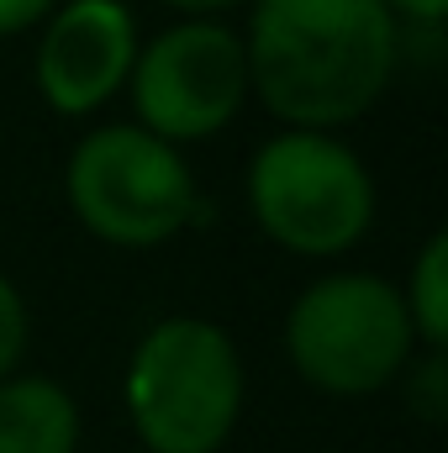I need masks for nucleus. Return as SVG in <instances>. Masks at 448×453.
<instances>
[{
    "instance_id": "obj_9",
    "label": "nucleus",
    "mask_w": 448,
    "mask_h": 453,
    "mask_svg": "<svg viewBox=\"0 0 448 453\" xmlns=\"http://www.w3.org/2000/svg\"><path fill=\"white\" fill-rule=\"evenodd\" d=\"M401 306L417 333V348H448V232H428L406 280H401Z\"/></svg>"
},
{
    "instance_id": "obj_4",
    "label": "nucleus",
    "mask_w": 448,
    "mask_h": 453,
    "mask_svg": "<svg viewBox=\"0 0 448 453\" xmlns=\"http://www.w3.org/2000/svg\"><path fill=\"white\" fill-rule=\"evenodd\" d=\"M285 358L317 395L369 401L417 358L401 285L375 269H328L306 280L285 311Z\"/></svg>"
},
{
    "instance_id": "obj_10",
    "label": "nucleus",
    "mask_w": 448,
    "mask_h": 453,
    "mask_svg": "<svg viewBox=\"0 0 448 453\" xmlns=\"http://www.w3.org/2000/svg\"><path fill=\"white\" fill-rule=\"evenodd\" d=\"M406 390V411L428 427L448 422V353L444 348H417V358L406 364V374L396 380Z\"/></svg>"
},
{
    "instance_id": "obj_13",
    "label": "nucleus",
    "mask_w": 448,
    "mask_h": 453,
    "mask_svg": "<svg viewBox=\"0 0 448 453\" xmlns=\"http://www.w3.org/2000/svg\"><path fill=\"white\" fill-rule=\"evenodd\" d=\"M174 21H232L243 16L248 0H158Z\"/></svg>"
},
{
    "instance_id": "obj_3",
    "label": "nucleus",
    "mask_w": 448,
    "mask_h": 453,
    "mask_svg": "<svg viewBox=\"0 0 448 453\" xmlns=\"http://www.w3.org/2000/svg\"><path fill=\"white\" fill-rule=\"evenodd\" d=\"M243 201L264 242L290 258L333 264L353 253L380 217V185L343 132L274 127L243 174Z\"/></svg>"
},
{
    "instance_id": "obj_14",
    "label": "nucleus",
    "mask_w": 448,
    "mask_h": 453,
    "mask_svg": "<svg viewBox=\"0 0 448 453\" xmlns=\"http://www.w3.org/2000/svg\"><path fill=\"white\" fill-rule=\"evenodd\" d=\"M385 11H390L401 27H422V32H433V27H444L448 0H385Z\"/></svg>"
},
{
    "instance_id": "obj_11",
    "label": "nucleus",
    "mask_w": 448,
    "mask_h": 453,
    "mask_svg": "<svg viewBox=\"0 0 448 453\" xmlns=\"http://www.w3.org/2000/svg\"><path fill=\"white\" fill-rule=\"evenodd\" d=\"M27 342H32V311H27V296L21 285L0 269V380H11L27 358Z\"/></svg>"
},
{
    "instance_id": "obj_5",
    "label": "nucleus",
    "mask_w": 448,
    "mask_h": 453,
    "mask_svg": "<svg viewBox=\"0 0 448 453\" xmlns=\"http://www.w3.org/2000/svg\"><path fill=\"white\" fill-rule=\"evenodd\" d=\"M64 201L96 242L148 253L174 242L201 217V185L185 148L137 121H96L64 164Z\"/></svg>"
},
{
    "instance_id": "obj_8",
    "label": "nucleus",
    "mask_w": 448,
    "mask_h": 453,
    "mask_svg": "<svg viewBox=\"0 0 448 453\" xmlns=\"http://www.w3.org/2000/svg\"><path fill=\"white\" fill-rule=\"evenodd\" d=\"M85 417L64 380L16 369L0 380V453H80Z\"/></svg>"
},
{
    "instance_id": "obj_6",
    "label": "nucleus",
    "mask_w": 448,
    "mask_h": 453,
    "mask_svg": "<svg viewBox=\"0 0 448 453\" xmlns=\"http://www.w3.org/2000/svg\"><path fill=\"white\" fill-rule=\"evenodd\" d=\"M132 121L153 137L190 148L212 142L243 116L253 101L248 90V58L232 21H169L153 37H143L127 90Z\"/></svg>"
},
{
    "instance_id": "obj_7",
    "label": "nucleus",
    "mask_w": 448,
    "mask_h": 453,
    "mask_svg": "<svg viewBox=\"0 0 448 453\" xmlns=\"http://www.w3.org/2000/svg\"><path fill=\"white\" fill-rule=\"evenodd\" d=\"M143 48L137 11L127 0H58L32 42L37 101L64 121H90L127 90Z\"/></svg>"
},
{
    "instance_id": "obj_12",
    "label": "nucleus",
    "mask_w": 448,
    "mask_h": 453,
    "mask_svg": "<svg viewBox=\"0 0 448 453\" xmlns=\"http://www.w3.org/2000/svg\"><path fill=\"white\" fill-rule=\"evenodd\" d=\"M58 0H0V42L5 37H27L42 27V16L53 11Z\"/></svg>"
},
{
    "instance_id": "obj_1",
    "label": "nucleus",
    "mask_w": 448,
    "mask_h": 453,
    "mask_svg": "<svg viewBox=\"0 0 448 453\" xmlns=\"http://www.w3.org/2000/svg\"><path fill=\"white\" fill-rule=\"evenodd\" d=\"M237 37L253 101L280 127L312 132L364 121L406 53L385 0H248Z\"/></svg>"
},
{
    "instance_id": "obj_2",
    "label": "nucleus",
    "mask_w": 448,
    "mask_h": 453,
    "mask_svg": "<svg viewBox=\"0 0 448 453\" xmlns=\"http://www.w3.org/2000/svg\"><path fill=\"white\" fill-rule=\"evenodd\" d=\"M248 369L222 322L174 311L132 342L121 411L143 453H222L243 422Z\"/></svg>"
}]
</instances>
